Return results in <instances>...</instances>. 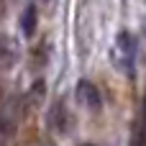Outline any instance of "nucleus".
Listing matches in <instances>:
<instances>
[{
  "label": "nucleus",
  "instance_id": "obj_1",
  "mask_svg": "<svg viewBox=\"0 0 146 146\" xmlns=\"http://www.w3.org/2000/svg\"><path fill=\"white\" fill-rule=\"evenodd\" d=\"M115 51H118V56H121L123 69L131 74L133 59H136V38H133L128 31H121V33H118V38H115Z\"/></svg>",
  "mask_w": 146,
  "mask_h": 146
},
{
  "label": "nucleus",
  "instance_id": "obj_2",
  "mask_svg": "<svg viewBox=\"0 0 146 146\" xmlns=\"http://www.w3.org/2000/svg\"><path fill=\"white\" fill-rule=\"evenodd\" d=\"M77 98H80V103H82L87 110H100V108H103L100 90H98L90 80H80V82H77Z\"/></svg>",
  "mask_w": 146,
  "mask_h": 146
},
{
  "label": "nucleus",
  "instance_id": "obj_3",
  "mask_svg": "<svg viewBox=\"0 0 146 146\" xmlns=\"http://www.w3.org/2000/svg\"><path fill=\"white\" fill-rule=\"evenodd\" d=\"M15 62H18V49H15L13 38H8V36H0V72L10 69Z\"/></svg>",
  "mask_w": 146,
  "mask_h": 146
},
{
  "label": "nucleus",
  "instance_id": "obj_4",
  "mask_svg": "<svg viewBox=\"0 0 146 146\" xmlns=\"http://www.w3.org/2000/svg\"><path fill=\"white\" fill-rule=\"evenodd\" d=\"M36 26H38V10H36L33 3H28L23 8V13H21V31H23V36L31 38L36 33Z\"/></svg>",
  "mask_w": 146,
  "mask_h": 146
},
{
  "label": "nucleus",
  "instance_id": "obj_5",
  "mask_svg": "<svg viewBox=\"0 0 146 146\" xmlns=\"http://www.w3.org/2000/svg\"><path fill=\"white\" fill-rule=\"evenodd\" d=\"M67 118H69V113H67L64 103H62V100H56V103H54V108H51V118H49V123H51L59 133H64V131H67Z\"/></svg>",
  "mask_w": 146,
  "mask_h": 146
},
{
  "label": "nucleus",
  "instance_id": "obj_6",
  "mask_svg": "<svg viewBox=\"0 0 146 146\" xmlns=\"http://www.w3.org/2000/svg\"><path fill=\"white\" fill-rule=\"evenodd\" d=\"M141 128L146 131V103H144V115H141Z\"/></svg>",
  "mask_w": 146,
  "mask_h": 146
},
{
  "label": "nucleus",
  "instance_id": "obj_7",
  "mask_svg": "<svg viewBox=\"0 0 146 146\" xmlns=\"http://www.w3.org/2000/svg\"><path fill=\"white\" fill-rule=\"evenodd\" d=\"M82 146H95V144H82Z\"/></svg>",
  "mask_w": 146,
  "mask_h": 146
},
{
  "label": "nucleus",
  "instance_id": "obj_8",
  "mask_svg": "<svg viewBox=\"0 0 146 146\" xmlns=\"http://www.w3.org/2000/svg\"><path fill=\"white\" fill-rule=\"evenodd\" d=\"M0 146H3V144H0Z\"/></svg>",
  "mask_w": 146,
  "mask_h": 146
}]
</instances>
